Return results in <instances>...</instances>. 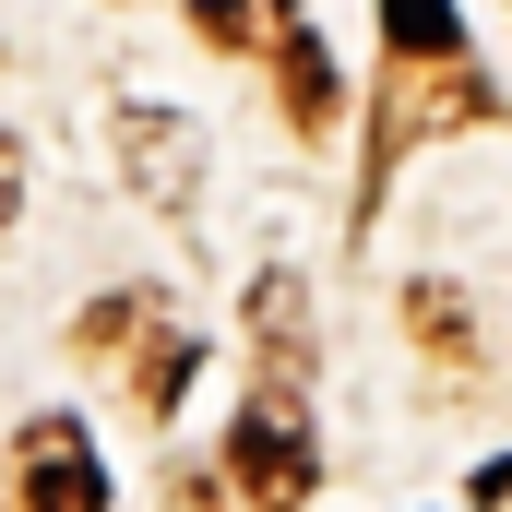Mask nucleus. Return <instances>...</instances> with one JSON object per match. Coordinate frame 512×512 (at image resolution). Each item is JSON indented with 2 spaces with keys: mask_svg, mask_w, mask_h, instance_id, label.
<instances>
[{
  "mask_svg": "<svg viewBox=\"0 0 512 512\" xmlns=\"http://www.w3.org/2000/svg\"><path fill=\"white\" fill-rule=\"evenodd\" d=\"M227 465H239V489H251L262 512H298V501H310L322 453H310V417H298V393H251V405H239V429H227Z\"/></svg>",
  "mask_w": 512,
  "mask_h": 512,
  "instance_id": "nucleus-1",
  "label": "nucleus"
},
{
  "mask_svg": "<svg viewBox=\"0 0 512 512\" xmlns=\"http://www.w3.org/2000/svg\"><path fill=\"white\" fill-rule=\"evenodd\" d=\"M12 512H108V465H96L84 417H24V441H12Z\"/></svg>",
  "mask_w": 512,
  "mask_h": 512,
  "instance_id": "nucleus-2",
  "label": "nucleus"
},
{
  "mask_svg": "<svg viewBox=\"0 0 512 512\" xmlns=\"http://www.w3.org/2000/svg\"><path fill=\"white\" fill-rule=\"evenodd\" d=\"M120 167L155 203H191V167H203V155H191V120H179V108H131L120 120Z\"/></svg>",
  "mask_w": 512,
  "mask_h": 512,
  "instance_id": "nucleus-3",
  "label": "nucleus"
},
{
  "mask_svg": "<svg viewBox=\"0 0 512 512\" xmlns=\"http://www.w3.org/2000/svg\"><path fill=\"white\" fill-rule=\"evenodd\" d=\"M274 60H286V108H298V120L322 131V120H334V60H322V48H310V36H298V24H286V36H274Z\"/></svg>",
  "mask_w": 512,
  "mask_h": 512,
  "instance_id": "nucleus-4",
  "label": "nucleus"
},
{
  "mask_svg": "<svg viewBox=\"0 0 512 512\" xmlns=\"http://www.w3.org/2000/svg\"><path fill=\"white\" fill-rule=\"evenodd\" d=\"M405 60H453V0H382Z\"/></svg>",
  "mask_w": 512,
  "mask_h": 512,
  "instance_id": "nucleus-5",
  "label": "nucleus"
},
{
  "mask_svg": "<svg viewBox=\"0 0 512 512\" xmlns=\"http://www.w3.org/2000/svg\"><path fill=\"white\" fill-rule=\"evenodd\" d=\"M12 203H24V143L0 131V227H12Z\"/></svg>",
  "mask_w": 512,
  "mask_h": 512,
  "instance_id": "nucleus-6",
  "label": "nucleus"
}]
</instances>
